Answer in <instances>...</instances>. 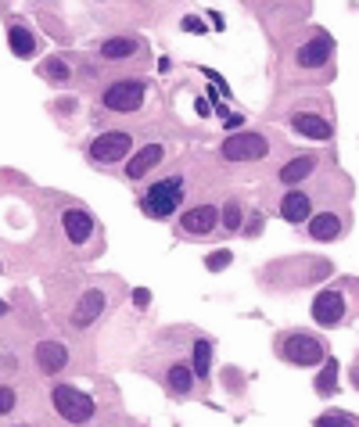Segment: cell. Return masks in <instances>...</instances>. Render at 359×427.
<instances>
[{
    "label": "cell",
    "instance_id": "6da1fadb",
    "mask_svg": "<svg viewBox=\"0 0 359 427\" xmlns=\"http://www.w3.org/2000/svg\"><path fill=\"white\" fill-rule=\"evenodd\" d=\"M180 198H183V183H180L176 176L159 180V183H151L148 194H144V212L154 216V219H165V216L176 212Z\"/></svg>",
    "mask_w": 359,
    "mask_h": 427
},
{
    "label": "cell",
    "instance_id": "7a4b0ae2",
    "mask_svg": "<svg viewBox=\"0 0 359 427\" xmlns=\"http://www.w3.org/2000/svg\"><path fill=\"white\" fill-rule=\"evenodd\" d=\"M54 406H58V413L72 424H86L93 417V399L83 395L76 384H58L54 388Z\"/></svg>",
    "mask_w": 359,
    "mask_h": 427
},
{
    "label": "cell",
    "instance_id": "3957f363",
    "mask_svg": "<svg viewBox=\"0 0 359 427\" xmlns=\"http://www.w3.org/2000/svg\"><path fill=\"white\" fill-rule=\"evenodd\" d=\"M266 151H270V144L262 133H233L220 148L227 162H255V158H266Z\"/></svg>",
    "mask_w": 359,
    "mask_h": 427
},
{
    "label": "cell",
    "instance_id": "277c9868",
    "mask_svg": "<svg viewBox=\"0 0 359 427\" xmlns=\"http://www.w3.org/2000/svg\"><path fill=\"white\" fill-rule=\"evenodd\" d=\"M104 104L112 108V112H137V108L144 104V83H137V79L112 83L104 90Z\"/></svg>",
    "mask_w": 359,
    "mask_h": 427
},
{
    "label": "cell",
    "instance_id": "5b68a950",
    "mask_svg": "<svg viewBox=\"0 0 359 427\" xmlns=\"http://www.w3.org/2000/svg\"><path fill=\"white\" fill-rule=\"evenodd\" d=\"M130 148H133V140H130L126 133H101V137L90 144V158H93V162L112 165V162H119V158H126Z\"/></svg>",
    "mask_w": 359,
    "mask_h": 427
},
{
    "label": "cell",
    "instance_id": "8992f818",
    "mask_svg": "<svg viewBox=\"0 0 359 427\" xmlns=\"http://www.w3.org/2000/svg\"><path fill=\"white\" fill-rule=\"evenodd\" d=\"M284 356L294 362V367H316V362L323 359V345L316 338H309V334H291L284 341Z\"/></svg>",
    "mask_w": 359,
    "mask_h": 427
},
{
    "label": "cell",
    "instance_id": "52a82bcc",
    "mask_svg": "<svg viewBox=\"0 0 359 427\" xmlns=\"http://www.w3.org/2000/svg\"><path fill=\"white\" fill-rule=\"evenodd\" d=\"M313 320L323 323V327H338L341 320H345V298H341V291H320L316 302H313Z\"/></svg>",
    "mask_w": 359,
    "mask_h": 427
},
{
    "label": "cell",
    "instance_id": "ba28073f",
    "mask_svg": "<svg viewBox=\"0 0 359 427\" xmlns=\"http://www.w3.org/2000/svg\"><path fill=\"white\" fill-rule=\"evenodd\" d=\"M36 362H40L43 373H61V370L69 367L65 345H58V341H40V345H36Z\"/></svg>",
    "mask_w": 359,
    "mask_h": 427
},
{
    "label": "cell",
    "instance_id": "9c48e42d",
    "mask_svg": "<svg viewBox=\"0 0 359 427\" xmlns=\"http://www.w3.org/2000/svg\"><path fill=\"white\" fill-rule=\"evenodd\" d=\"M216 223H220V212L212 209V205H198V209H187L183 219H180V227L187 233H209Z\"/></svg>",
    "mask_w": 359,
    "mask_h": 427
},
{
    "label": "cell",
    "instance_id": "30bf717a",
    "mask_svg": "<svg viewBox=\"0 0 359 427\" xmlns=\"http://www.w3.org/2000/svg\"><path fill=\"white\" fill-rule=\"evenodd\" d=\"M280 216H284L288 223H305V219L313 216V201H309L305 191H288L284 201H280Z\"/></svg>",
    "mask_w": 359,
    "mask_h": 427
},
{
    "label": "cell",
    "instance_id": "8fae6325",
    "mask_svg": "<svg viewBox=\"0 0 359 427\" xmlns=\"http://www.w3.org/2000/svg\"><path fill=\"white\" fill-rule=\"evenodd\" d=\"M331 51H334V43H331V36H313L309 43H302L299 47V65H305V69H316V65H323L327 58H331Z\"/></svg>",
    "mask_w": 359,
    "mask_h": 427
},
{
    "label": "cell",
    "instance_id": "7c38bea8",
    "mask_svg": "<svg viewBox=\"0 0 359 427\" xmlns=\"http://www.w3.org/2000/svg\"><path fill=\"white\" fill-rule=\"evenodd\" d=\"M61 223H65V233H69L72 244H83L93 233V216L86 209H69L65 216H61Z\"/></svg>",
    "mask_w": 359,
    "mask_h": 427
},
{
    "label": "cell",
    "instance_id": "4fadbf2b",
    "mask_svg": "<svg viewBox=\"0 0 359 427\" xmlns=\"http://www.w3.org/2000/svg\"><path fill=\"white\" fill-rule=\"evenodd\" d=\"M162 154H165V151H162V144H148V148H140V151H137V158H130L126 176H130V180H140L148 169H154V165L162 162Z\"/></svg>",
    "mask_w": 359,
    "mask_h": 427
},
{
    "label": "cell",
    "instance_id": "5bb4252c",
    "mask_svg": "<svg viewBox=\"0 0 359 427\" xmlns=\"http://www.w3.org/2000/svg\"><path fill=\"white\" fill-rule=\"evenodd\" d=\"M101 309H104V295L101 291H86L80 298V305H76V312H72V327H90L93 320H97Z\"/></svg>",
    "mask_w": 359,
    "mask_h": 427
},
{
    "label": "cell",
    "instance_id": "9a60e30c",
    "mask_svg": "<svg viewBox=\"0 0 359 427\" xmlns=\"http://www.w3.org/2000/svg\"><path fill=\"white\" fill-rule=\"evenodd\" d=\"M291 126H294V130H299L302 137H313V140H331V122L320 119V115L299 112V115H291Z\"/></svg>",
    "mask_w": 359,
    "mask_h": 427
},
{
    "label": "cell",
    "instance_id": "2e32d148",
    "mask_svg": "<svg viewBox=\"0 0 359 427\" xmlns=\"http://www.w3.org/2000/svg\"><path fill=\"white\" fill-rule=\"evenodd\" d=\"M338 233H341V216L338 212L309 216V237H316V241H334Z\"/></svg>",
    "mask_w": 359,
    "mask_h": 427
},
{
    "label": "cell",
    "instance_id": "e0dca14e",
    "mask_svg": "<svg viewBox=\"0 0 359 427\" xmlns=\"http://www.w3.org/2000/svg\"><path fill=\"white\" fill-rule=\"evenodd\" d=\"M313 169H316V154H299V158H291V162L280 169V183L294 187V183H302Z\"/></svg>",
    "mask_w": 359,
    "mask_h": 427
},
{
    "label": "cell",
    "instance_id": "ac0fdd59",
    "mask_svg": "<svg viewBox=\"0 0 359 427\" xmlns=\"http://www.w3.org/2000/svg\"><path fill=\"white\" fill-rule=\"evenodd\" d=\"M8 43H11V54H19V58H33L36 54V36L29 33L25 25H11Z\"/></svg>",
    "mask_w": 359,
    "mask_h": 427
},
{
    "label": "cell",
    "instance_id": "d6986e66",
    "mask_svg": "<svg viewBox=\"0 0 359 427\" xmlns=\"http://www.w3.org/2000/svg\"><path fill=\"white\" fill-rule=\"evenodd\" d=\"M137 51H140V43H137L133 36H112V40L101 43V54H104V58H130V54H137Z\"/></svg>",
    "mask_w": 359,
    "mask_h": 427
},
{
    "label": "cell",
    "instance_id": "ffe728a7",
    "mask_svg": "<svg viewBox=\"0 0 359 427\" xmlns=\"http://www.w3.org/2000/svg\"><path fill=\"white\" fill-rule=\"evenodd\" d=\"M334 388H338V359H327L320 377H316V391L320 395H331Z\"/></svg>",
    "mask_w": 359,
    "mask_h": 427
},
{
    "label": "cell",
    "instance_id": "44dd1931",
    "mask_svg": "<svg viewBox=\"0 0 359 427\" xmlns=\"http://www.w3.org/2000/svg\"><path fill=\"white\" fill-rule=\"evenodd\" d=\"M209 359H212V345L205 338L194 341V377H209Z\"/></svg>",
    "mask_w": 359,
    "mask_h": 427
},
{
    "label": "cell",
    "instance_id": "7402d4cb",
    "mask_svg": "<svg viewBox=\"0 0 359 427\" xmlns=\"http://www.w3.org/2000/svg\"><path fill=\"white\" fill-rule=\"evenodd\" d=\"M169 388H173V391H191L194 388V370H187V367H173V370H169Z\"/></svg>",
    "mask_w": 359,
    "mask_h": 427
},
{
    "label": "cell",
    "instance_id": "603a6c76",
    "mask_svg": "<svg viewBox=\"0 0 359 427\" xmlns=\"http://www.w3.org/2000/svg\"><path fill=\"white\" fill-rule=\"evenodd\" d=\"M40 72H43L47 79H54V83H65V79L72 76L69 65H65V61H58V58H54V61H43V69H40Z\"/></svg>",
    "mask_w": 359,
    "mask_h": 427
},
{
    "label": "cell",
    "instance_id": "cb8c5ba5",
    "mask_svg": "<svg viewBox=\"0 0 359 427\" xmlns=\"http://www.w3.org/2000/svg\"><path fill=\"white\" fill-rule=\"evenodd\" d=\"M316 427H356L345 413H338V409H331V413H323L320 420H316Z\"/></svg>",
    "mask_w": 359,
    "mask_h": 427
},
{
    "label": "cell",
    "instance_id": "d4e9b609",
    "mask_svg": "<svg viewBox=\"0 0 359 427\" xmlns=\"http://www.w3.org/2000/svg\"><path fill=\"white\" fill-rule=\"evenodd\" d=\"M230 259H233V255H230V251L223 248V251H212V255L205 259V266H209L212 273H220V270H227V266H230Z\"/></svg>",
    "mask_w": 359,
    "mask_h": 427
},
{
    "label": "cell",
    "instance_id": "484cf974",
    "mask_svg": "<svg viewBox=\"0 0 359 427\" xmlns=\"http://www.w3.org/2000/svg\"><path fill=\"white\" fill-rule=\"evenodd\" d=\"M223 223H227V230H238V227H241V209H238L233 201L223 209Z\"/></svg>",
    "mask_w": 359,
    "mask_h": 427
},
{
    "label": "cell",
    "instance_id": "4316f807",
    "mask_svg": "<svg viewBox=\"0 0 359 427\" xmlns=\"http://www.w3.org/2000/svg\"><path fill=\"white\" fill-rule=\"evenodd\" d=\"M11 409H14V391L0 388V413H11Z\"/></svg>",
    "mask_w": 359,
    "mask_h": 427
},
{
    "label": "cell",
    "instance_id": "83f0119b",
    "mask_svg": "<svg viewBox=\"0 0 359 427\" xmlns=\"http://www.w3.org/2000/svg\"><path fill=\"white\" fill-rule=\"evenodd\" d=\"M148 298H151V295H148V291H144V288H140V291H137V295H133V302H137V305H140V309H144V305H148Z\"/></svg>",
    "mask_w": 359,
    "mask_h": 427
}]
</instances>
